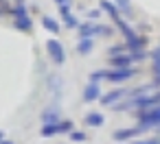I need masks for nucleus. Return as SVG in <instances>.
Returning a JSON list of instances; mask_svg holds the SVG:
<instances>
[{
	"label": "nucleus",
	"mask_w": 160,
	"mask_h": 144,
	"mask_svg": "<svg viewBox=\"0 0 160 144\" xmlns=\"http://www.w3.org/2000/svg\"><path fill=\"white\" fill-rule=\"evenodd\" d=\"M136 72L132 70V68H118V70H112V72H108L105 74V79L108 81H112V83H121V81H127V79H132Z\"/></svg>",
	"instance_id": "7ed1b4c3"
},
{
	"label": "nucleus",
	"mask_w": 160,
	"mask_h": 144,
	"mask_svg": "<svg viewBox=\"0 0 160 144\" xmlns=\"http://www.w3.org/2000/svg\"><path fill=\"white\" fill-rule=\"evenodd\" d=\"M42 24H44L46 31H51V33H59V24H57L53 18H42Z\"/></svg>",
	"instance_id": "ddd939ff"
},
{
	"label": "nucleus",
	"mask_w": 160,
	"mask_h": 144,
	"mask_svg": "<svg viewBox=\"0 0 160 144\" xmlns=\"http://www.w3.org/2000/svg\"><path fill=\"white\" fill-rule=\"evenodd\" d=\"M77 50H79L81 55H88V53L92 50V39H81L79 46H77Z\"/></svg>",
	"instance_id": "2eb2a0df"
},
{
	"label": "nucleus",
	"mask_w": 160,
	"mask_h": 144,
	"mask_svg": "<svg viewBox=\"0 0 160 144\" xmlns=\"http://www.w3.org/2000/svg\"><path fill=\"white\" fill-rule=\"evenodd\" d=\"M129 94V90H112V92H108L105 96H101V103L103 105H114L118 98H123V96H127Z\"/></svg>",
	"instance_id": "20e7f679"
},
{
	"label": "nucleus",
	"mask_w": 160,
	"mask_h": 144,
	"mask_svg": "<svg viewBox=\"0 0 160 144\" xmlns=\"http://www.w3.org/2000/svg\"><path fill=\"white\" fill-rule=\"evenodd\" d=\"M46 50H48V55H51V59H53L55 63H64V61H66L64 46H62L57 39H48V42H46Z\"/></svg>",
	"instance_id": "f03ea898"
},
{
	"label": "nucleus",
	"mask_w": 160,
	"mask_h": 144,
	"mask_svg": "<svg viewBox=\"0 0 160 144\" xmlns=\"http://www.w3.org/2000/svg\"><path fill=\"white\" fill-rule=\"evenodd\" d=\"M112 29L110 26H103V24H97V35H110Z\"/></svg>",
	"instance_id": "aec40b11"
},
{
	"label": "nucleus",
	"mask_w": 160,
	"mask_h": 144,
	"mask_svg": "<svg viewBox=\"0 0 160 144\" xmlns=\"http://www.w3.org/2000/svg\"><path fill=\"white\" fill-rule=\"evenodd\" d=\"M57 129H59V133H68V131L72 133V122L70 120H59L57 122Z\"/></svg>",
	"instance_id": "f3484780"
},
{
	"label": "nucleus",
	"mask_w": 160,
	"mask_h": 144,
	"mask_svg": "<svg viewBox=\"0 0 160 144\" xmlns=\"http://www.w3.org/2000/svg\"><path fill=\"white\" fill-rule=\"evenodd\" d=\"M140 133V127L138 129H118V131H114V140H132V137H136Z\"/></svg>",
	"instance_id": "39448f33"
},
{
	"label": "nucleus",
	"mask_w": 160,
	"mask_h": 144,
	"mask_svg": "<svg viewBox=\"0 0 160 144\" xmlns=\"http://www.w3.org/2000/svg\"><path fill=\"white\" fill-rule=\"evenodd\" d=\"M86 124H90V127H101L103 124V116L101 114H86Z\"/></svg>",
	"instance_id": "f8f14e48"
},
{
	"label": "nucleus",
	"mask_w": 160,
	"mask_h": 144,
	"mask_svg": "<svg viewBox=\"0 0 160 144\" xmlns=\"http://www.w3.org/2000/svg\"><path fill=\"white\" fill-rule=\"evenodd\" d=\"M140 122H142V127L160 124V107H145V109H140Z\"/></svg>",
	"instance_id": "f257e3e1"
},
{
	"label": "nucleus",
	"mask_w": 160,
	"mask_h": 144,
	"mask_svg": "<svg viewBox=\"0 0 160 144\" xmlns=\"http://www.w3.org/2000/svg\"><path fill=\"white\" fill-rule=\"evenodd\" d=\"M70 140H75V142H83V140H86V133H81V131H72V133H70Z\"/></svg>",
	"instance_id": "412c9836"
},
{
	"label": "nucleus",
	"mask_w": 160,
	"mask_h": 144,
	"mask_svg": "<svg viewBox=\"0 0 160 144\" xmlns=\"http://www.w3.org/2000/svg\"><path fill=\"white\" fill-rule=\"evenodd\" d=\"M134 144H160V140H158V137H153V140H145V142H134Z\"/></svg>",
	"instance_id": "4be33fe9"
},
{
	"label": "nucleus",
	"mask_w": 160,
	"mask_h": 144,
	"mask_svg": "<svg viewBox=\"0 0 160 144\" xmlns=\"http://www.w3.org/2000/svg\"><path fill=\"white\" fill-rule=\"evenodd\" d=\"M55 133H59L57 124H44V127H42V135H44V137H51V135H55Z\"/></svg>",
	"instance_id": "dca6fc26"
},
{
	"label": "nucleus",
	"mask_w": 160,
	"mask_h": 144,
	"mask_svg": "<svg viewBox=\"0 0 160 144\" xmlns=\"http://www.w3.org/2000/svg\"><path fill=\"white\" fill-rule=\"evenodd\" d=\"M116 2H118V7H121V9H125V11L129 9V5H127V0H116Z\"/></svg>",
	"instance_id": "b1692460"
},
{
	"label": "nucleus",
	"mask_w": 160,
	"mask_h": 144,
	"mask_svg": "<svg viewBox=\"0 0 160 144\" xmlns=\"http://www.w3.org/2000/svg\"><path fill=\"white\" fill-rule=\"evenodd\" d=\"M83 98L90 103V100H97V98H101V92H99V85L97 83H90L88 87H86V92H83Z\"/></svg>",
	"instance_id": "1a4fd4ad"
},
{
	"label": "nucleus",
	"mask_w": 160,
	"mask_h": 144,
	"mask_svg": "<svg viewBox=\"0 0 160 144\" xmlns=\"http://www.w3.org/2000/svg\"><path fill=\"white\" fill-rule=\"evenodd\" d=\"M92 35H97V24H92V22L79 24V37H81V39H90Z\"/></svg>",
	"instance_id": "423d86ee"
},
{
	"label": "nucleus",
	"mask_w": 160,
	"mask_h": 144,
	"mask_svg": "<svg viewBox=\"0 0 160 144\" xmlns=\"http://www.w3.org/2000/svg\"><path fill=\"white\" fill-rule=\"evenodd\" d=\"M153 72H156V77H160V46L153 53Z\"/></svg>",
	"instance_id": "a211bd4d"
},
{
	"label": "nucleus",
	"mask_w": 160,
	"mask_h": 144,
	"mask_svg": "<svg viewBox=\"0 0 160 144\" xmlns=\"http://www.w3.org/2000/svg\"><path fill=\"white\" fill-rule=\"evenodd\" d=\"M13 24H16L18 31H29V29H31V18H29V16H20V18H16Z\"/></svg>",
	"instance_id": "9b49d317"
},
{
	"label": "nucleus",
	"mask_w": 160,
	"mask_h": 144,
	"mask_svg": "<svg viewBox=\"0 0 160 144\" xmlns=\"http://www.w3.org/2000/svg\"><path fill=\"white\" fill-rule=\"evenodd\" d=\"M42 122H44V124H57V122H59V111L53 109V107L46 109V111L42 114Z\"/></svg>",
	"instance_id": "6e6552de"
},
{
	"label": "nucleus",
	"mask_w": 160,
	"mask_h": 144,
	"mask_svg": "<svg viewBox=\"0 0 160 144\" xmlns=\"http://www.w3.org/2000/svg\"><path fill=\"white\" fill-rule=\"evenodd\" d=\"M13 16H16V18L27 16V5H24V0H16V5H13Z\"/></svg>",
	"instance_id": "4468645a"
},
{
	"label": "nucleus",
	"mask_w": 160,
	"mask_h": 144,
	"mask_svg": "<svg viewBox=\"0 0 160 144\" xmlns=\"http://www.w3.org/2000/svg\"><path fill=\"white\" fill-rule=\"evenodd\" d=\"M11 11V5L7 2V0H0V16H7Z\"/></svg>",
	"instance_id": "6ab92c4d"
},
{
	"label": "nucleus",
	"mask_w": 160,
	"mask_h": 144,
	"mask_svg": "<svg viewBox=\"0 0 160 144\" xmlns=\"http://www.w3.org/2000/svg\"><path fill=\"white\" fill-rule=\"evenodd\" d=\"M2 137H5V133H2V131H0V142H2Z\"/></svg>",
	"instance_id": "a878e982"
},
{
	"label": "nucleus",
	"mask_w": 160,
	"mask_h": 144,
	"mask_svg": "<svg viewBox=\"0 0 160 144\" xmlns=\"http://www.w3.org/2000/svg\"><path fill=\"white\" fill-rule=\"evenodd\" d=\"M110 61H112V66H116V70L118 68H129V63L134 61L132 59V55H114V57H110Z\"/></svg>",
	"instance_id": "0eeeda50"
},
{
	"label": "nucleus",
	"mask_w": 160,
	"mask_h": 144,
	"mask_svg": "<svg viewBox=\"0 0 160 144\" xmlns=\"http://www.w3.org/2000/svg\"><path fill=\"white\" fill-rule=\"evenodd\" d=\"M62 11V16H64V22H66V26L68 29H79V22H77V18L72 16V13H68V9H59Z\"/></svg>",
	"instance_id": "9d476101"
},
{
	"label": "nucleus",
	"mask_w": 160,
	"mask_h": 144,
	"mask_svg": "<svg viewBox=\"0 0 160 144\" xmlns=\"http://www.w3.org/2000/svg\"><path fill=\"white\" fill-rule=\"evenodd\" d=\"M0 144H13V142H7V140H2V142H0Z\"/></svg>",
	"instance_id": "393cba45"
},
{
	"label": "nucleus",
	"mask_w": 160,
	"mask_h": 144,
	"mask_svg": "<svg viewBox=\"0 0 160 144\" xmlns=\"http://www.w3.org/2000/svg\"><path fill=\"white\" fill-rule=\"evenodd\" d=\"M57 5H59V9H68L70 0H57Z\"/></svg>",
	"instance_id": "5701e85b"
}]
</instances>
